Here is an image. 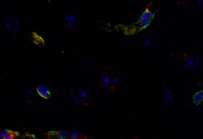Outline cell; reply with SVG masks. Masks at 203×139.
Here are the masks:
<instances>
[{"label": "cell", "mask_w": 203, "mask_h": 139, "mask_svg": "<svg viewBox=\"0 0 203 139\" xmlns=\"http://www.w3.org/2000/svg\"><path fill=\"white\" fill-rule=\"evenodd\" d=\"M121 82L120 73L111 67H105L98 76V84L100 87L108 92H114L120 85Z\"/></svg>", "instance_id": "1"}, {"label": "cell", "mask_w": 203, "mask_h": 139, "mask_svg": "<svg viewBox=\"0 0 203 139\" xmlns=\"http://www.w3.org/2000/svg\"><path fill=\"white\" fill-rule=\"evenodd\" d=\"M152 7V3L149 4L138 22L135 25L130 26L128 28H126L125 29V32L128 33H132L140 30L147 26L153 17V13L151 10Z\"/></svg>", "instance_id": "2"}, {"label": "cell", "mask_w": 203, "mask_h": 139, "mask_svg": "<svg viewBox=\"0 0 203 139\" xmlns=\"http://www.w3.org/2000/svg\"><path fill=\"white\" fill-rule=\"evenodd\" d=\"M184 58L185 67L187 69L193 71L199 68L201 63V57L198 52H190L186 54Z\"/></svg>", "instance_id": "3"}, {"label": "cell", "mask_w": 203, "mask_h": 139, "mask_svg": "<svg viewBox=\"0 0 203 139\" xmlns=\"http://www.w3.org/2000/svg\"><path fill=\"white\" fill-rule=\"evenodd\" d=\"M75 101L78 104L85 106L89 104L91 96L86 88L81 87L75 92Z\"/></svg>", "instance_id": "4"}, {"label": "cell", "mask_w": 203, "mask_h": 139, "mask_svg": "<svg viewBox=\"0 0 203 139\" xmlns=\"http://www.w3.org/2000/svg\"><path fill=\"white\" fill-rule=\"evenodd\" d=\"M63 22L65 27L69 30L74 29L78 25V16L74 11H68L63 16Z\"/></svg>", "instance_id": "5"}, {"label": "cell", "mask_w": 203, "mask_h": 139, "mask_svg": "<svg viewBox=\"0 0 203 139\" xmlns=\"http://www.w3.org/2000/svg\"><path fill=\"white\" fill-rule=\"evenodd\" d=\"M5 28L12 35H16L20 31L21 24L18 19L15 16L7 18L6 19Z\"/></svg>", "instance_id": "6"}, {"label": "cell", "mask_w": 203, "mask_h": 139, "mask_svg": "<svg viewBox=\"0 0 203 139\" xmlns=\"http://www.w3.org/2000/svg\"><path fill=\"white\" fill-rule=\"evenodd\" d=\"M70 132L65 131L51 132L47 134L48 139H70Z\"/></svg>", "instance_id": "7"}, {"label": "cell", "mask_w": 203, "mask_h": 139, "mask_svg": "<svg viewBox=\"0 0 203 139\" xmlns=\"http://www.w3.org/2000/svg\"><path fill=\"white\" fill-rule=\"evenodd\" d=\"M37 92L40 96L45 99H49L50 97V91L45 85L42 84L39 85L37 88Z\"/></svg>", "instance_id": "8"}, {"label": "cell", "mask_w": 203, "mask_h": 139, "mask_svg": "<svg viewBox=\"0 0 203 139\" xmlns=\"http://www.w3.org/2000/svg\"><path fill=\"white\" fill-rule=\"evenodd\" d=\"M18 134L16 132L11 130H4L1 132V137L3 139H14Z\"/></svg>", "instance_id": "9"}, {"label": "cell", "mask_w": 203, "mask_h": 139, "mask_svg": "<svg viewBox=\"0 0 203 139\" xmlns=\"http://www.w3.org/2000/svg\"><path fill=\"white\" fill-rule=\"evenodd\" d=\"M203 101V89L195 94L193 97V102L195 105H199Z\"/></svg>", "instance_id": "10"}, {"label": "cell", "mask_w": 203, "mask_h": 139, "mask_svg": "<svg viewBox=\"0 0 203 139\" xmlns=\"http://www.w3.org/2000/svg\"><path fill=\"white\" fill-rule=\"evenodd\" d=\"M31 39L35 44L39 46L42 47L44 44V41L43 39L35 32L32 33Z\"/></svg>", "instance_id": "11"}, {"label": "cell", "mask_w": 203, "mask_h": 139, "mask_svg": "<svg viewBox=\"0 0 203 139\" xmlns=\"http://www.w3.org/2000/svg\"><path fill=\"white\" fill-rule=\"evenodd\" d=\"M84 138L81 134L77 132H70V139H83Z\"/></svg>", "instance_id": "12"}, {"label": "cell", "mask_w": 203, "mask_h": 139, "mask_svg": "<svg viewBox=\"0 0 203 139\" xmlns=\"http://www.w3.org/2000/svg\"><path fill=\"white\" fill-rule=\"evenodd\" d=\"M200 10H203V1L202 4H201V7H200Z\"/></svg>", "instance_id": "13"}]
</instances>
